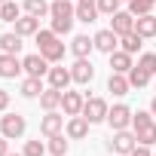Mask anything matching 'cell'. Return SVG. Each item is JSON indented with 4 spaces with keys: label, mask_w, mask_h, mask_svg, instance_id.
<instances>
[{
    "label": "cell",
    "mask_w": 156,
    "mask_h": 156,
    "mask_svg": "<svg viewBox=\"0 0 156 156\" xmlns=\"http://www.w3.org/2000/svg\"><path fill=\"white\" fill-rule=\"evenodd\" d=\"M37 49L40 55L49 61V64H58L64 58V43L58 40V34L49 28V31H37Z\"/></svg>",
    "instance_id": "1"
},
{
    "label": "cell",
    "mask_w": 156,
    "mask_h": 156,
    "mask_svg": "<svg viewBox=\"0 0 156 156\" xmlns=\"http://www.w3.org/2000/svg\"><path fill=\"white\" fill-rule=\"evenodd\" d=\"M135 147H138V135H135V132H129V129L113 132V138L107 141V150H110V153H116V156H129Z\"/></svg>",
    "instance_id": "2"
},
{
    "label": "cell",
    "mask_w": 156,
    "mask_h": 156,
    "mask_svg": "<svg viewBox=\"0 0 156 156\" xmlns=\"http://www.w3.org/2000/svg\"><path fill=\"white\" fill-rule=\"evenodd\" d=\"M25 129H28V122H25L22 113H6V116H0V135L9 138V141H12V138H22Z\"/></svg>",
    "instance_id": "3"
},
{
    "label": "cell",
    "mask_w": 156,
    "mask_h": 156,
    "mask_svg": "<svg viewBox=\"0 0 156 156\" xmlns=\"http://www.w3.org/2000/svg\"><path fill=\"white\" fill-rule=\"evenodd\" d=\"M107 110H110L107 101L98 98V95H95V98H86V104H83V116H86L92 126H95V122H104V119H107Z\"/></svg>",
    "instance_id": "4"
},
{
    "label": "cell",
    "mask_w": 156,
    "mask_h": 156,
    "mask_svg": "<svg viewBox=\"0 0 156 156\" xmlns=\"http://www.w3.org/2000/svg\"><path fill=\"white\" fill-rule=\"evenodd\" d=\"M113 132H119V129H129L132 126V107H126V104H113L110 110H107V119H104Z\"/></svg>",
    "instance_id": "5"
},
{
    "label": "cell",
    "mask_w": 156,
    "mask_h": 156,
    "mask_svg": "<svg viewBox=\"0 0 156 156\" xmlns=\"http://www.w3.org/2000/svg\"><path fill=\"white\" fill-rule=\"evenodd\" d=\"M22 61L19 55H9V52H0V80H16V76L22 73Z\"/></svg>",
    "instance_id": "6"
},
{
    "label": "cell",
    "mask_w": 156,
    "mask_h": 156,
    "mask_svg": "<svg viewBox=\"0 0 156 156\" xmlns=\"http://www.w3.org/2000/svg\"><path fill=\"white\" fill-rule=\"evenodd\" d=\"M83 104H86V98H83L80 92L64 89V95H61V110H64V116H80V113H83Z\"/></svg>",
    "instance_id": "7"
},
{
    "label": "cell",
    "mask_w": 156,
    "mask_h": 156,
    "mask_svg": "<svg viewBox=\"0 0 156 156\" xmlns=\"http://www.w3.org/2000/svg\"><path fill=\"white\" fill-rule=\"evenodd\" d=\"M70 76H73V83H80V86L92 83V76H95L92 61H89V58H76V61H73V67H70Z\"/></svg>",
    "instance_id": "8"
},
{
    "label": "cell",
    "mask_w": 156,
    "mask_h": 156,
    "mask_svg": "<svg viewBox=\"0 0 156 156\" xmlns=\"http://www.w3.org/2000/svg\"><path fill=\"white\" fill-rule=\"evenodd\" d=\"M95 49L98 52H104V55H110V52H116V46H119V34H113L110 28H104V31H98L95 37Z\"/></svg>",
    "instance_id": "9"
},
{
    "label": "cell",
    "mask_w": 156,
    "mask_h": 156,
    "mask_svg": "<svg viewBox=\"0 0 156 156\" xmlns=\"http://www.w3.org/2000/svg\"><path fill=\"white\" fill-rule=\"evenodd\" d=\"M22 67H25V73L28 76H46L49 73V61L37 52V55H25L22 58Z\"/></svg>",
    "instance_id": "10"
},
{
    "label": "cell",
    "mask_w": 156,
    "mask_h": 156,
    "mask_svg": "<svg viewBox=\"0 0 156 156\" xmlns=\"http://www.w3.org/2000/svg\"><path fill=\"white\" fill-rule=\"evenodd\" d=\"M61 129H64V116L58 110H46V116L40 119V132L46 138H52V135H61Z\"/></svg>",
    "instance_id": "11"
},
{
    "label": "cell",
    "mask_w": 156,
    "mask_h": 156,
    "mask_svg": "<svg viewBox=\"0 0 156 156\" xmlns=\"http://www.w3.org/2000/svg\"><path fill=\"white\" fill-rule=\"evenodd\" d=\"M110 31L113 34H129V31H135V16L132 12H122V9H116L113 16H110Z\"/></svg>",
    "instance_id": "12"
},
{
    "label": "cell",
    "mask_w": 156,
    "mask_h": 156,
    "mask_svg": "<svg viewBox=\"0 0 156 156\" xmlns=\"http://www.w3.org/2000/svg\"><path fill=\"white\" fill-rule=\"evenodd\" d=\"M98 19V0H76V22L92 25Z\"/></svg>",
    "instance_id": "13"
},
{
    "label": "cell",
    "mask_w": 156,
    "mask_h": 156,
    "mask_svg": "<svg viewBox=\"0 0 156 156\" xmlns=\"http://www.w3.org/2000/svg\"><path fill=\"white\" fill-rule=\"evenodd\" d=\"M12 25H16V34L19 37H37V31H40V19L37 16H28V12L22 19H16Z\"/></svg>",
    "instance_id": "14"
},
{
    "label": "cell",
    "mask_w": 156,
    "mask_h": 156,
    "mask_svg": "<svg viewBox=\"0 0 156 156\" xmlns=\"http://www.w3.org/2000/svg\"><path fill=\"white\" fill-rule=\"evenodd\" d=\"M46 80H49V86H55V89H61V92H64V89L73 83V76H70V67H49Z\"/></svg>",
    "instance_id": "15"
},
{
    "label": "cell",
    "mask_w": 156,
    "mask_h": 156,
    "mask_svg": "<svg viewBox=\"0 0 156 156\" xmlns=\"http://www.w3.org/2000/svg\"><path fill=\"white\" fill-rule=\"evenodd\" d=\"M89 126H92V122H89L83 113H80V116H70V119H67V138L83 141V138L89 135Z\"/></svg>",
    "instance_id": "16"
},
{
    "label": "cell",
    "mask_w": 156,
    "mask_h": 156,
    "mask_svg": "<svg viewBox=\"0 0 156 156\" xmlns=\"http://www.w3.org/2000/svg\"><path fill=\"white\" fill-rule=\"evenodd\" d=\"M135 64H132V55L126 52V49H116V52H110V70L113 73H129Z\"/></svg>",
    "instance_id": "17"
},
{
    "label": "cell",
    "mask_w": 156,
    "mask_h": 156,
    "mask_svg": "<svg viewBox=\"0 0 156 156\" xmlns=\"http://www.w3.org/2000/svg\"><path fill=\"white\" fill-rule=\"evenodd\" d=\"M95 49V40L92 37H86V34H76L73 40H70V52L76 55V58H89V52Z\"/></svg>",
    "instance_id": "18"
},
{
    "label": "cell",
    "mask_w": 156,
    "mask_h": 156,
    "mask_svg": "<svg viewBox=\"0 0 156 156\" xmlns=\"http://www.w3.org/2000/svg\"><path fill=\"white\" fill-rule=\"evenodd\" d=\"M49 16L52 19H76V6L70 0H52L49 3Z\"/></svg>",
    "instance_id": "19"
},
{
    "label": "cell",
    "mask_w": 156,
    "mask_h": 156,
    "mask_svg": "<svg viewBox=\"0 0 156 156\" xmlns=\"http://www.w3.org/2000/svg\"><path fill=\"white\" fill-rule=\"evenodd\" d=\"M129 89H132V83H129V73H113V70H110L107 92H113V95H129Z\"/></svg>",
    "instance_id": "20"
},
{
    "label": "cell",
    "mask_w": 156,
    "mask_h": 156,
    "mask_svg": "<svg viewBox=\"0 0 156 156\" xmlns=\"http://www.w3.org/2000/svg\"><path fill=\"white\" fill-rule=\"evenodd\" d=\"M61 89H55V86H49V89H43V95H40V107L43 110H58L61 107Z\"/></svg>",
    "instance_id": "21"
},
{
    "label": "cell",
    "mask_w": 156,
    "mask_h": 156,
    "mask_svg": "<svg viewBox=\"0 0 156 156\" xmlns=\"http://www.w3.org/2000/svg\"><path fill=\"white\" fill-rule=\"evenodd\" d=\"M135 31L147 40V37H156V16L153 12H147V16H138L135 19Z\"/></svg>",
    "instance_id": "22"
},
{
    "label": "cell",
    "mask_w": 156,
    "mask_h": 156,
    "mask_svg": "<svg viewBox=\"0 0 156 156\" xmlns=\"http://www.w3.org/2000/svg\"><path fill=\"white\" fill-rule=\"evenodd\" d=\"M19 92H22L25 98H40V95H43V76H28V80H22Z\"/></svg>",
    "instance_id": "23"
},
{
    "label": "cell",
    "mask_w": 156,
    "mask_h": 156,
    "mask_svg": "<svg viewBox=\"0 0 156 156\" xmlns=\"http://www.w3.org/2000/svg\"><path fill=\"white\" fill-rule=\"evenodd\" d=\"M119 46H122L129 55H135V52L144 46V37H141L138 31H129V34H122V37H119Z\"/></svg>",
    "instance_id": "24"
},
{
    "label": "cell",
    "mask_w": 156,
    "mask_h": 156,
    "mask_svg": "<svg viewBox=\"0 0 156 156\" xmlns=\"http://www.w3.org/2000/svg\"><path fill=\"white\" fill-rule=\"evenodd\" d=\"M0 52L19 55V52H22V37H19V34H0Z\"/></svg>",
    "instance_id": "25"
},
{
    "label": "cell",
    "mask_w": 156,
    "mask_h": 156,
    "mask_svg": "<svg viewBox=\"0 0 156 156\" xmlns=\"http://www.w3.org/2000/svg\"><path fill=\"white\" fill-rule=\"evenodd\" d=\"M150 76H153V73H150V70H144V67H141V64H135V67H132V70H129V83H132V86H135V89H144V86H147V83H150Z\"/></svg>",
    "instance_id": "26"
},
{
    "label": "cell",
    "mask_w": 156,
    "mask_h": 156,
    "mask_svg": "<svg viewBox=\"0 0 156 156\" xmlns=\"http://www.w3.org/2000/svg\"><path fill=\"white\" fill-rule=\"evenodd\" d=\"M135 135H138V144H144V147H153V144H156V122L135 129Z\"/></svg>",
    "instance_id": "27"
},
{
    "label": "cell",
    "mask_w": 156,
    "mask_h": 156,
    "mask_svg": "<svg viewBox=\"0 0 156 156\" xmlns=\"http://www.w3.org/2000/svg\"><path fill=\"white\" fill-rule=\"evenodd\" d=\"M16 19H22V9H19L16 0H6V3H0V22H16Z\"/></svg>",
    "instance_id": "28"
},
{
    "label": "cell",
    "mask_w": 156,
    "mask_h": 156,
    "mask_svg": "<svg viewBox=\"0 0 156 156\" xmlns=\"http://www.w3.org/2000/svg\"><path fill=\"white\" fill-rule=\"evenodd\" d=\"M25 12L43 19V16H49V3H46V0H25Z\"/></svg>",
    "instance_id": "29"
},
{
    "label": "cell",
    "mask_w": 156,
    "mask_h": 156,
    "mask_svg": "<svg viewBox=\"0 0 156 156\" xmlns=\"http://www.w3.org/2000/svg\"><path fill=\"white\" fill-rule=\"evenodd\" d=\"M153 0H129V12L138 19V16H147V12H153Z\"/></svg>",
    "instance_id": "30"
},
{
    "label": "cell",
    "mask_w": 156,
    "mask_h": 156,
    "mask_svg": "<svg viewBox=\"0 0 156 156\" xmlns=\"http://www.w3.org/2000/svg\"><path fill=\"white\" fill-rule=\"evenodd\" d=\"M46 150H49L52 156H64V153H67V141H64V135H52L49 144H46Z\"/></svg>",
    "instance_id": "31"
},
{
    "label": "cell",
    "mask_w": 156,
    "mask_h": 156,
    "mask_svg": "<svg viewBox=\"0 0 156 156\" xmlns=\"http://www.w3.org/2000/svg\"><path fill=\"white\" fill-rule=\"evenodd\" d=\"M150 122H153V113H150V110L132 113V129H141V126H150Z\"/></svg>",
    "instance_id": "32"
},
{
    "label": "cell",
    "mask_w": 156,
    "mask_h": 156,
    "mask_svg": "<svg viewBox=\"0 0 156 156\" xmlns=\"http://www.w3.org/2000/svg\"><path fill=\"white\" fill-rule=\"evenodd\" d=\"M70 28H73V19H52V31L61 37V34H70Z\"/></svg>",
    "instance_id": "33"
},
{
    "label": "cell",
    "mask_w": 156,
    "mask_h": 156,
    "mask_svg": "<svg viewBox=\"0 0 156 156\" xmlns=\"http://www.w3.org/2000/svg\"><path fill=\"white\" fill-rule=\"evenodd\" d=\"M46 153V144L43 141H28L25 144V156H43Z\"/></svg>",
    "instance_id": "34"
},
{
    "label": "cell",
    "mask_w": 156,
    "mask_h": 156,
    "mask_svg": "<svg viewBox=\"0 0 156 156\" xmlns=\"http://www.w3.org/2000/svg\"><path fill=\"white\" fill-rule=\"evenodd\" d=\"M138 64H141L144 70H150V73H156V52H144V55L138 58Z\"/></svg>",
    "instance_id": "35"
},
{
    "label": "cell",
    "mask_w": 156,
    "mask_h": 156,
    "mask_svg": "<svg viewBox=\"0 0 156 156\" xmlns=\"http://www.w3.org/2000/svg\"><path fill=\"white\" fill-rule=\"evenodd\" d=\"M119 3H122V0H98V12H104V16H113V12L119 9Z\"/></svg>",
    "instance_id": "36"
},
{
    "label": "cell",
    "mask_w": 156,
    "mask_h": 156,
    "mask_svg": "<svg viewBox=\"0 0 156 156\" xmlns=\"http://www.w3.org/2000/svg\"><path fill=\"white\" fill-rule=\"evenodd\" d=\"M129 156H153V153H150V147H144V144H138V147H135V150H132Z\"/></svg>",
    "instance_id": "37"
},
{
    "label": "cell",
    "mask_w": 156,
    "mask_h": 156,
    "mask_svg": "<svg viewBox=\"0 0 156 156\" xmlns=\"http://www.w3.org/2000/svg\"><path fill=\"white\" fill-rule=\"evenodd\" d=\"M6 107H9V92H6V89H0V113H3Z\"/></svg>",
    "instance_id": "38"
},
{
    "label": "cell",
    "mask_w": 156,
    "mask_h": 156,
    "mask_svg": "<svg viewBox=\"0 0 156 156\" xmlns=\"http://www.w3.org/2000/svg\"><path fill=\"white\" fill-rule=\"evenodd\" d=\"M6 153H9V138L0 135V156H6Z\"/></svg>",
    "instance_id": "39"
},
{
    "label": "cell",
    "mask_w": 156,
    "mask_h": 156,
    "mask_svg": "<svg viewBox=\"0 0 156 156\" xmlns=\"http://www.w3.org/2000/svg\"><path fill=\"white\" fill-rule=\"evenodd\" d=\"M150 113H153V116H156V98H153V101H150Z\"/></svg>",
    "instance_id": "40"
},
{
    "label": "cell",
    "mask_w": 156,
    "mask_h": 156,
    "mask_svg": "<svg viewBox=\"0 0 156 156\" xmlns=\"http://www.w3.org/2000/svg\"><path fill=\"white\" fill-rule=\"evenodd\" d=\"M6 156H25V153H6Z\"/></svg>",
    "instance_id": "41"
},
{
    "label": "cell",
    "mask_w": 156,
    "mask_h": 156,
    "mask_svg": "<svg viewBox=\"0 0 156 156\" xmlns=\"http://www.w3.org/2000/svg\"><path fill=\"white\" fill-rule=\"evenodd\" d=\"M0 3H6V0H0Z\"/></svg>",
    "instance_id": "42"
},
{
    "label": "cell",
    "mask_w": 156,
    "mask_h": 156,
    "mask_svg": "<svg viewBox=\"0 0 156 156\" xmlns=\"http://www.w3.org/2000/svg\"><path fill=\"white\" fill-rule=\"evenodd\" d=\"M153 3H156V0H153Z\"/></svg>",
    "instance_id": "43"
},
{
    "label": "cell",
    "mask_w": 156,
    "mask_h": 156,
    "mask_svg": "<svg viewBox=\"0 0 156 156\" xmlns=\"http://www.w3.org/2000/svg\"><path fill=\"white\" fill-rule=\"evenodd\" d=\"M113 156H116V153H113Z\"/></svg>",
    "instance_id": "44"
}]
</instances>
